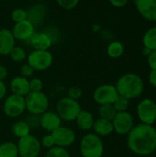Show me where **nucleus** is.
<instances>
[{
  "label": "nucleus",
  "instance_id": "1",
  "mask_svg": "<svg viewBox=\"0 0 156 157\" xmlns=\"http://www.w3.org/2000/svg\"><path fill=\"white\" fill-rule=\"evenodd\" d=\"M128 147L136 155H149L156 150V130L153 125L138 124L128 133Z\"/></svg>",
  "mask_w": 156,
  "mask_h": 157
},
{
  "label": "nucleus",
  "instance_id": "2",
  "mask_svg": "<svg viewBox=\"0 0 156 157\" xmlns=\"http://www.w3.org/2000/svg\"><path fill=\"white\" fill-rule=\"evenodd\" d=\"M143 88L144 84L143 79L140 75L134 73H128L121 75L116 84V89L119 95L125 97L128 99L140 97Z\"/></svg>",
  "mask_w": 156,
  "mask_h": 157
},
{
  "label": "nucleus",
  "instance_id": "3",
  "mask_svg": "<svg viewBox=\"0 0 156 157\" xmlns=\"http://www.w3.org/2000/svg\"><path fill=\"white\" fill-rule=\"evenodd\" d=\"M80 152L83 157H101L104 145L100 137L94 133L86 134L80 143Z\"/></svg>",
  "mask_w": 156,
  "mask_h": 157
},
{
  "label": "nucleus",
  "instance_id": "4",
  "mask_svg": "<svg viewBox=\"0 0 156 157\" xmlns=\"http://www.w3.org/2000/svg\"><path fill=\"white\" fill-rule=\"evenodd\" d=\"M56 113L59 115L61 120L66 121H75L76 117L82 109L77 100L66 97L59 100L56 107Z\"/></svg>",
  "mask_w": 156,
  "mask_h": 157
},
{
  "label": "nucleus",
  "instance_id": "5",
  "mask_svg": "<svg viewBox=\"0 0 156 157\" xmlns=\"http://www.w3.org/2000/svg\"><path fill=\"white\" fill-rule=\"evenodd\" d=\"M26 109L35 115L44 113L49 107V99L43 92H29L25 97Z\"/></svg>",
  "mask_w": 156,
  "mask_h": 157
},
{
  "label": "nucleus",
  "instance_id": "6",
  "mask_svg": "<svg viewBox=\"0 0 156 157\" xmlns=\"http://www.w3.org/2000/svg\"><path fill=\"white\" fill-rule=\"evenodd\" d=\"M27 61L34 71H44L52 64L53 56L48 50H33L27 56Z\"/></svg>",
  "mask_w": 156,
  "mask_h": 157
},
{
  "label": "nucleus",
  "instance_id": "7",
  "mask_svg": "<svg viewBox=\"0 0 156 157\" xmlns=\"http://www.w3.org/2000/svg\"><path fill=\"white\" fill-rule=\"evenodd\" d=\"M17 146L18 155L21 157H38L41 149L40 142L30 134L19 138Z\"/></svg>",
  "mask_w": 156,
  "mask_h": 157
},
{
  "label": "nucleus",
  "instance_id": "8",
  "mask_svg": "<svg viewBox=\"0 0 156 157\" xmlns=\"http://www.w3.org/2000/svg\"><path fill=\"white\" fill-rule=\"evenodd\" d=\"M26 109L25 98L15 94L7 97L4 102V112L7 117L16 118L20 116Z\"/></svg>",
  "mask_w": 156,
  "mask_h": 157
},
{
  "label": "nucleus",
  "instance_id": "9",
  "mask_svg": "<svg viewBox=\"0 0 156 157\" xmlns=\"http://www.w3.org/2000/svg\"><path fill=\"white\" fill-rule=\"evenodd\" d=\"M137 114L143 124L153 125L156 121V104L149 98L142 100L137 106Z\"/></svg>",
  "mask_w": 156,
  "mask_h": 157
},
{
  "label": "nucleus",
  "instance_id": "10",
  "mask_svg": "<svg viewBox=\"0 0 156 157\" xmlns=\"http://www.w3.org/2000/svg\"><path fill=\"white\" fill-rule=\"evenodd\" d=\"M119 93L115 86L105 84L98 86L93 94L94 100L99 105L113 104L118 98Z\"/></svg>",
  "mask_w": 156,
  "mask_h": 157
},
{
  "label": "nucleus",
  "instance_id": "11",
  "mask_svg": "<svg viewBox=\"0 0 156 157\" xmlns=\"http://www.w3.org/2000/svg\"><path fill=\"white\" fill-rule=\"evenodd\" d=\"M114 131L120 135L128 134L134 127V121L131 113L128 111L118 112L112 121Z\"/></svg>",
  "mask_w": 156,
  "mask_h": 157
},
{
  "label": "nucleus",
  "instance_id": "12",
  "mask_svg": "<svg viewBox=\"0 0 156 157\" xmlns=\"http://www.w3.org/2000/svg\"><path fill=\"white\" fill-rule=\"evenodd\" d=\"M54 140L55 145L60 147H67L72 145L75 141V133L73 130L67 127L60 126L51 134Z\"/></svg>",
  "mask_w": 156,
  "mask_h": 157
},
{
  "label": "nucleus",
  "instance_id": "13",
  "mask_svg": "<svg viewBox=\"0 0 156 157\" xmlns=\"http://www.w3.org/2000/svg\"><path fill=\"white\" fill-rule=\"evenodd\" d=\"M15 40H27L31 38L34 34V25L33 22L29 18L17 23H15L11 30Z\"/></svg>",
  "mask_w": 156,
  "mask_h": 157
},
{
  "label": "nucleus",
  "instance_id": "14",
  "mask_svg": "<svg viewBox=\"0 0 156 157\" xmlns=\"http://www.w3.org/2000/svg\"><path fill=\"white\" fill-rule=\"evenodd\" d=\"M139 14L149 21H156V0H138L135 2Z\"/></svg>",
  "mask_w": 156,
  "mask_h": 157
},
{
  "label": "nucleus",
  "instance_id": "15",
  "mask_svg": "<svg viewBox=\"0 0 156 157\" xmlns=\"http://www.w3.org/2000/svg\"><path fill=\"white\" fill-rule=\"evenodd\" d=\"M40 126L47 132H52L54 130L59 128L62 124V120L56 112L45 111L41 114Z\"/></svg>",
  "mask_w": 156,
  "mask_h": 157
},
{
  "label": "nucleus",
  "instance_id": "16",
  "mask_svg": "<svg viewBox=\"0 0 156 157\" xmlns=\"http://www.w3.org/2000/svg\"><path fill=\"white\" fill-rule=\"evenodd\" d=\"M15 38L11 30L7 29H0V54L1 55H9L12 49L15 45Z\"/></svg>",
  "mask_w": 156,
  "mask_h": 157
},
{
  "label": "nucleus",
  "instance_id": "17",
  "mask_svg": "<svg viewBox=\"0 0 156 157\" xmlns=\"http://www.w3.org/2000/svg\"><path fill=\"white\" fill-rule=\"evenodd\" d=\"M10 89L13 94L25 98L30 92L29 80L20 75L16 76L10 82Z\"/></svg>",
  "mask_w": 156,
  "mask_h": 157
},
{
  "label": "nucleus",
  "instance_id": "18",
  "mask_svg": "<svg viewBox=\"0 0 156 157\" xmlns=\"http://www.w3.org/2000/svg\"><path fill=\"white\" fill-rule=\"evenodd\" d=\"M29 41L34 50H48L51 45V40L43 32H34L29 39Z\"/></svg>",
  "mask_w": 156,
  "mask_h": 157
},
{
  "label": "nucleus",
  "instance_id": "19",
  "mask_svg": "<svg viewBox=\"0 0 156 157\" xmlns=\"http://www.w3.org/2000/svg\"><path fill=\"white\" fill-rule=\"evenodd\" d=\"M93 129L97 135L98 136H108L112 133L114 131L112 121L105 120V119H97L96 121H94Z\"/></svg>",
  "mask_w": 156,
  "mask_h": 157
},
{
  "label": "nucleus",
  "instance_id": "20",
  "mask_svg": "<svg viewBox=\"0 0 156 157\" xmlns=\"http://www.w3.org/2000/svg\"><path fill=\"white\" fill-rule=\"evenodd\" d=\"M76 124L79 129L83 131H88L93 128L94 124V117L93 115L86 110H81L78 116L75 119Z\"/></svg>",
  "mask_w": 156,
  "mask_h": 157
},
{
  "label": "nucleus",
  "instance_id": "21",
  "mask_svg": "<svg viewBox=\"0 0 156 157\" xmlns=\"http://www.w3.org/2000/svg\"><path fill=\"white\" fill-rule=\"evenodd\" d=\"M18 151L16 144L5 142L0 144V157H17Z\"/></svg>",
  "mask_w": 156,
  "mask_h": 157
},
{
  "label": "nucleus",
  "instance_id": "22",
  "mask_svg": "<svg viewBox=\"0 0 156 157\" xmlns=\"http://www.w3.org/2000/svg\"><path fill=\"white\" fill-rule=\"evenodd\" d=\"M29 132H30L29 125L23 121H17L12 126V133L14 134V136L17 138H22L29 135Z\"/></svg>",
  "mask_w": 156,
  "mask_h": 157
},
{
  "label": "nucleus",
  "instance_id": "23",
  "mask_svg": "<svg viewBox=\"0 0 156 157\" xmlns=\"http://www.w3.org/2000/svg\"><path fill=\"white\" fill-rule=\"evenodd\" d=\"M143 42L144 47L149 48L151 51H156V27L149 29L144 33Z\"/></svg>",
  "mask_w": 156,
  "mask_h": 157
},
{
  "label": "nucleus",
  "instance_id": "24",
  "mask_svg": "<svg viewBox=\"0 0 156 157\" xmlns=\"http://www.w3.org/2000/svg\"><path fill=\"white\" fill-rule=\"evenodd\" d=\"M107 52L110 58H113V59L120 58L124 52V46L120 41L114 40L108 44Z\"/></svg>",
  "mask_w": 156,
  "mask_h": 157
},
{
  "label": "nucleus",
  "instance_id": "25",
  "mask_svg": "<svg viewBox=\"0 0 156 157\" xmlns=\"http://www.w3.org/2000/svg\"><path fill=\"white\" fill-rule=\"evenodd\" d=\"M98 113L101 119H105L112 121L118 112L112 104H106V105H100L98 109Z\"/></svg>",
  "mask_w": 156,
  "mask_h": 157
},
{
  "label": "nucleus",
  "instance_id": "26",
  "mask_svg": "<svg viewBox=\"0 0 156 157\" xmlns=\"http://www.w3.org/2000/svg\"><path fill=\"white\" fill-rule=\"evenodd\" d=\"M9 56L16 63H20V62L24 61L27 58L26 52L24 51L23 48H21L19 46H15L12 49V51L10 52Z\"/></svg>",
  "mask_w": 156,
  "mask_h": 157
},
{
  "label": "nucleus",
  "instance_id": "27",
  "mask_svg": "<svg viewBox=\"0 0 156 157\" xmlns=\"http://www.w3.org/2000/svg\"><path fill=\"white\" fill-rule=\"evenodd\" d=\"M117 110V112H122V111H127L129 105H130V99L126 98L125 97L122 96H118L114 103L112 104Z\"/></svg>",
  "mask_w": 156,
  "mask_h": 157
},
{
  "label": "nucleus",
  "instance_id": "28",
  "mask_svg": "<svg viewBox=\"0 0 156 157\" xmlns=\"http://www.w3.org/2000/svg\"><path fill=\"white\" fill-rule=\"evenodd\" d=\"M45 157H70V155L67 150L64 148L60 146H53L47 151Z\"/></svg>",
  "mask_w": 156,
  "mask_h": 157
},
{
  "label": "nucleus",
  "instance_id": "29",
  "mask_svg": "<svg viewBox=\"0 0 156 157\" xmlns=\"http://www.w3.org/2000/svg\"><path fill=\"white\" fill-rule=\"evenodd\" d=\"M11 19L14 23H17L28 19V12L23 8H16L11 13Z\"/></svg>",
  "mask_w": 156,
  "mask_h": 157
},
{
  "label": "nucleus",
  "instance_id": "30",
  "mask_svg": "<svg viewBox=\"0 0 156 157\" xmlns=\"http://www.w3.org/2000/svg\"><path fill=\"white\" fill-rule=\"evenodd\" d=\"M80 0H56L58 6L65 10H72L77 6Z\"/></svg>",
  "mask_w": 156,
  "mask_h": 157
},
{
  "label": "nucleus",
  "instance_id": "31",
  "mask_svg": "<svg viewBox=\"0 0 156 157\" xmlns=\"http://www.w3.org/2000/svg\"><path fill=\"white\" fill-rule=\"evenodd\" d=\"M29 83V91L30 92H40L43 87L42 81L40 78H32Z\"/></svg>",
  "mask_w": 156,
  "mask_h": 157
},
{
  "label": "nucleus",
  "instance_id": "32",
  "mask_svg": "<svg viewBox=\"0 0 156 157\" xmlns=\"http://www.w3.org/2000/svg\"><path fill=\"white\" fill-rule=\"evenodd\" d=\"M19 73H20V76L25 77V78L28 79L29 77H30V76L33 75L34 70H33V68H32L29 64L25 63V64H23V65L20 67Z\"/></svg>",
  "mask_w": 156,
  "mask_h": 157
},
{
  "label": "nucleus",
  "instance_id": "33",
  "mask_svg": "<svg viewBox=\"0 0 156 157\" xmlns=\"http://www.w3.org/2000/svg\"><path fill=\"white\" fill-rule=\"evenodd\" d=\"M67 95H68V98L74 99V100H78L82 97V90L79 87H71L68 89Z\"/></svg>",
  "mask_w": 156,
  "mask_h": 157
},
{
  "label": "nucleus",
  "instance_id": "34",
  "mask_svg": "<svg viewBox=\"0 0 156 157\" xmlns=\"http://www.w3.org/2000/svg\"><path fill=\"white\" fill-rule=\"evenodd\" d=\"M40 144L43 147H45L47 149H50V148H51V147H53L55 145V143H54V140H53L51 135H46V136H44L42 138V140L40 142Z\"/></svg>",
  "mask_w": 156,
  "mask_h": 157
},
{
  "label": "nucleus",
  "instance_id": "35",
  "mask_svg": "<svg viewBox=\"0 0 156 157\" xmlns=\"http://www.w3.org/2000/svg\"><path fill=\"white\" fill-rule=\"evenodd\" d=\"M147 62L151 70H156V51H152V52L148 55Z\"/></svg>",
  "mask_w": 156,
  "mask_h": 157
},
{
  "label": "nucleus",
  "instance_id": "36",
  "mask_svg": "<svg viewBox=\"0 0 156 157\" xmlns=\"http://www.w3.org/2000/svg\"><path fill=\"white\" fill-rule=\"evenodd\" d=\"M109 2L115 7H123L128 4L129 0H109Z\"/></svg>",
  "mask_w": 156,
  "mask_h": 157
},
{
  "label": "nucleus",
  "instance_id": "37",
  "mask_svg": "<svg viewBox=\"0 0 156 157\" xmlns=\"http://www.w3.org/2000/svg\"><path fill=\"white\" fill-rule=\"evenodd\" d=\"M148 80L153 86L156 87V70H151L148 76Z\"/></svg>",
  "mask_w": 156,
  "mask_h": 157
},
{
  "label": "nucleus",
  "instance_id": "38",
  "mask_svg": "<svg viewBox=\"0 0 156 157\" xmlns=\"http://www.w3.org/2000/svg\"><path fill=\"white\" fill-rule=\"evenodd\" d=\"M6 85L4 83V81H1L0 80V100L4 98V97L6 95Z\"/></svg>",
  "mask_w": 156,
  "mask_h": 157
},
{
  "label": "nucleus",
  "instance_id": "39",
  "mask_svg": "<svg viewBox=\"0 0 156 157\" xmlns=\"http://www.w3.org/2000/svg\"><path fill=\"white\" fill-rule=\"evenodd\" d=\"M6 76H7V69L5 66L0 65V80L3 81Z\"/></svg>",
  "mask_w": 156,
  "mask_h": 157
},
{
  "label": "nucleus",
  "instance_id": "40",
  "mask_svg": "<svg viewBox=\"0 0 156 157\" xmlns=\"http://www.w3.org/2000/svg\"><path fill=\"white\" fill-rule=\"evenodd\" d=\"M152 52V51L149 49V48H147V47H143V53L144 54V55H149L150 53Z\"/></svg>",
  "mask_w": 156,
  "mask_h": 157
},
{
  "label": "nucleus",
  "instance_id": "41",
  "mask_svg": "<svg viewBox=\"0 0 156 157\" xmlns=\"http://www.w3.org/2000/svg\"><path fill=\"white\" fill-rule=\"evenodd\" d=\"M132 1H134V2H136V1H138V0H132Z\"/></svg>",
  "mask_w": 156,
  "mask_h": 157
}]
</instances>
